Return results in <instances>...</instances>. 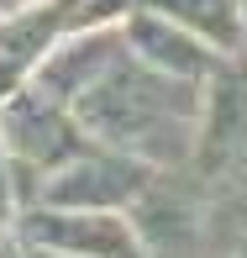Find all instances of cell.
<instances>
[{
	"label": "cell",
	"mask_w": 247,
	"mask_h": 258,
	"mask_svg": "<svg viewBox=\"0 0 247 258\" xmlns=\"http://www.w3.org/2000/svg\"><path fill=\"white\" fill-rule=\"evenodd\" d=\"M237 258H247V237H242V248H237Z\"/></svg>",
	"instance_id": "13"
},
{
	"label": "cell",
	"mask_w": 247,
	"mask_h": 258,
	"mask_svg": "<svg viewBox=\"0 0 247 258\" xmlns=\"http://www.w3.org/2000/svg\"><path fill=\"white\" fill-rule=\"evenodd\" d=\"M242 48H247V0H242Z\"/></svg>",
	"instance_id": "12"
},
{
	"label": "cell",
	"mask_w": 247,
	"mask_h": 258,
	"mask_svg": "<svg viewBox=\"0 0 247 258\" xmlns=\"http://www.w3.org/2000/svg\"><path fill=\"white\" fill-rule=\"evenodd\" d=\"M126 58V37H121V21L116 27H74L68 37L53 42V53L37 63L32 74V90H42L58 105H74L95 79H105L116 63Z\"/></svg>",
	"instance_id": "7"
},
{
	"label": "cell",
	"mask_w": 247,
	"mask_h": 258,
	"mask_svg": "<svg viewBox=\"0 0 247 258\" xmlns=\"http://www.w3.org/2000/svg\"><path fill=\"white\" fill-rule=\"evenodd\" d=\"M27 248H21V232H16V221L11 216H0V258H21Z\"/></svg>",
	"instance_id": "10"
},
{
	"label": "cell",
	"mask_w": 247,
	"mask_h": 258,
	"mask_svg": "<svg viewBox=\"0 0 247 258\" xmlns=\"http://www.w3.org/2000/svg\"><path fill=\"white\" fill-rule=\"evenodd\" d=\"M152 174H158V169H147V163L116 153V148L90 143L85 153H74L58 174H48L37 206H63V211H132Z\"/></svg>",
	"instance_id": "5"
},
{
	"label": "cell",
	"mask_w": 247,
	"mask_h": 258,
	"mask_svg": "<svg viewBox=\"0 0 247 258\" xmlns=\"http://www.w3.org/2000/svg\"><path fill=\"white\" fill-rule=\"evenodd\" d=\"M121 37H126V53L142 58V63L163 69V74L174 79H190V85H205L210 74H216V63L226 53H216L210 42H200L195 32L174 27V21L163 16H147V11H137V16L121 21Z\"/></svg>",
	"instance_id": "8"
},
{
	"label": "cell",
	"mask_w": 247,
	"mask_h": 258,
	"mask_svg": "<svg viewBox=\"0 0 247 258\" xmlns=\"http://www.w3.org/2000/svg\"><path fill=\"white\" fill-rule=\"evenodd\" d=\"M85 0H27L0 11V100L32 85L37 63L53 53L58 37H68Z\"/></svg>",
	"instance_id": "6"
},
{
	"label": "cell",
	"mask_w": 247,
	"mask_h": 258,
	"mask_svg": "<svg viewBox=\"0 0 247 258\" xmlns=\"http://www.w3.org/2000/svg\"><path fill=\"white\" fill-rule=\"evenodd\" d=\"M21 258H63V253H42V248H27Z\"/></svg>",
	"instance_id": "11"
},
{
	"label": "cell",
	"mask_w": 247,
	"mask_h": 258,
	"mask_svg": "<svg viewBox=\"0 0 247 258\" xmlns=\"http://www.w3.org/2000/svg\"><path fill=\"white\" fill-rule=\"evenodd\" d=\"M190 169L205 179H242L247 174V48L226 53L200 95V126Z\"/></svg>",
	"instance_id": "3"
},
{
	"label": "cell",
	"mask_w": 247,
	"mask_h": 258,
	"mask_svg": "<svg viewBox=\"0 0 247 258\" xmlns=\"http://www.w3.org/2000/svg\"><path fill=\"white\" fill-rule=\"evenodd\" d=\"M0 216L16 221V184H11V153H6V137H0Z\"/></svg>",
	"instance_id": "9"
},
{
	"label": "cell",
	"mask_w": 247,
	"mask_h": 258,
	"mask_svg": "<svg viewBox=\"0 0 247 258\" xmlns=\"http://www.w3.org/2000/svg\"><path fill=\"white\" fill-rule=\"evenodd\" d=\"M200 95H205V85L174 79V74L126 53L68 111L79 116L90 143L116 148V153L147 163V169H179L195 153Z\"/></svg>",
	"instance_id": "1"
},
{
	"label": "cell",
	"mask_w": 247,
	"mask_h": 258,
	"mask_svg": "<svg viewBox=\"0 0 247 258\" xmlns=\"http://www.w3.org/2000/svg\"><path fill=\"white\" fill-rule=\"evenodd\" d=\"M0 137L11 153V184H16V216L27 206H37L48 174H58L74 153H85L90 137L79 126V116L68 105L48 100L42 90H16L11 100H0Z\"/></svg>",
	"instance_id": "2"
},
{
	"label": "cell",
	"mask_w": 247,
	"mask_h": 258,
	"mask_svg": "<svg viewBox=\"0 0 247 258\" xmlns=\"http://www.w3.org/2000/svg\"><path fill=\"white\" fill-rule=\"evenodd\" d=\"M21 248L63 253V258H147L126 211H63V206H27L16 216Z\"/></svg>",
	"instance_id": "4"
}]
</instances>
